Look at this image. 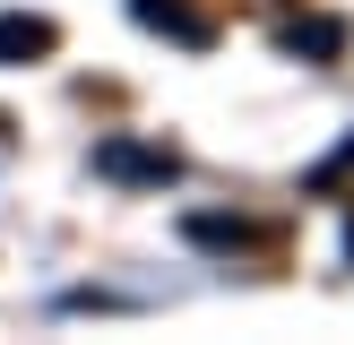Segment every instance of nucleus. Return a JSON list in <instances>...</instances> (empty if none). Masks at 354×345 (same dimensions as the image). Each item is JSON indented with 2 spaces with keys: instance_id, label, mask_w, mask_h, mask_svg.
<instances>
[{
  "instance_id": "20e7f679",
  "label": "nucleus",
  "mask_w": 354,
  "mask_h": 345,
  "mask_svg": "<svg viewBox=\"0 0 354 345\" xmlns=\"http://www.w3.org/2000/svg\"><path fill=\"white\" fill-rule=\"evenodd\" d=\"M190 241H216V250H242V241H251V224H234V216H190Z\"/></svg>"
},
{
  "instance_id": "7ed1b4c3",
  "label": "nucleus",
  "mask_w": 354,
  "mask_h": 345,
  "mask_svg": "<svg viewBox=\"0 0 354 345\" xmlns=\"http://www.w3.org/2000/svg\"><path fill=\"white\" fill-rule=\"evenodd\" d=\"M147 26H165V34H182V43H207V17H190V9H173V0H130Z\"/></svg>"
},
{
  "instance_id": "39448f33",
  "label": "nucleus",
  "mask_w": 354,
  "mask_h": 345,
  "mask_svg": "<svg viewBox=\"0 0 354 345\" xmlns=\"http://www.w3.org/2000/svg\"><path fill=\"white\" fill-rule=\"evenodd\" d=\"M286 43H294V52H337V43H346V26H328V17H311V26H294V34H286Z\"/></svg>"
},
{
  "instance_id": "f257e3e1",
  "label": "nucleus",
  "mask_w": 354,
  "mask_h": 345,
  "mask_svg": "<svg viewBox=\"0 0 354 345\" xmlns=\"http://www.w3.org/2000/svg\"><path fill=\"white\" fill-rule=\"evenodd\" d=\"M95 172H113V181H173V147H130V138H104L95 147Z\"/></svg>"
},
{
  "instance_id": "f03ea898",
  "label": "nucleus",
  "mask_w": 354,
  "mask_h": 345,
  "mask_svg": "<svg viewBox=\"0 0 354 345\" xmlns=\"http://www.w3.org/2000/svg\"><path fill=\"white\" fill-rule=\"evenodd\" d=\"M52 43H61V26H52V17H26V9L0 17V61H44Z\"/></svg>"
}]
</instances>
